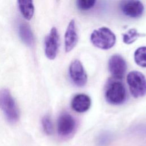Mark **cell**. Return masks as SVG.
I'll return each mask as SVG.
<instances>
[{"label":"cell","mask_w":146,"mask_h":146,"mask_svg":"<svg viewBox=\"0 0 146 146\" xmlns=\"http://www.w3.org/2000/svg\"><path fill=\"white\" fill-rule=\"evenodd\" d=\"M42 125L43 131L47 135H51L53 132V124L51 117L47 115L43 117L42 119Z\"/></svg>","instance_id":"16"},{"label":"cell","mask_w":146,"mask_h":146,"mask_svg":"<svg viewBox=\"0 0 146 146\" xmlns=\"http://www.w3.org/2000/svg\"><path fill=\"white\" fill-rule=\"evenodd\" d=\"M111 140V137L110 135L108 134H103L99 136L98 139V144L99 146H104L108 144L110 140Z\"/></svg>","instance_id":"18"},{"label":"cell","mask_w":146,"mask_h":146,"mask_svg":"<svg viewBox=\"0 0 146 146\" xmlns=\"http://www.w3.org/2000/svg\"><path fill=\"white\" fill-rule=\"evenodd\" d=\"M127 82L130 92L134 98H141L146 94V78L141 72H129L127 76Z\"/></svg>","instance_id":"4"},{"label":"cell","mask_w":146,"mask_h":146,"mask_svg":"<svg viewBox=\"0 0 146 146\" xmlns=\"http://www.w3.org/2000/svg\"><path fill=\"white\" fill-rule=\"evenodd\" d=\"M115 34L108 27H102L92 31L90 40L92 44L102 50H108L112 48L116 42Z\"/></svg>","instance_id":"3"},{"label":"cell","mask_w":146,"mask_h":146,"mask_svg":"<svg viewBox=\"0 0 146 146\" xmlns=\"http://www.w3.org/2000/svg\"><path fill=\"white\" fill-rule=\"evenodd\" d=\"M78 41V35L75 22L72 19L68 23L64 34V48L66 52L71 51L76 45Z\"/></svg>","instance_id":"10"},{"label":"cell","mask_w":146,"mask_h":146,"mask_svg":"<svg viewBox=\"0 0 146 146\" xmlns=\"http://www.w3.org/2000/svg\"><path fill=\"white\" fill-rule=\"evenodd\" d=\"M120 9L126 16L136 18L140 17L144 10V7L140 1H124L120 3Z\"/></svg>","instance_id":"9"},{"label":"cell","mask_w":146,"mask_h":146,"mask_svg":"<svg viewBox=\"0 0 146 146\" xmlns=\"http://www.w3.org/2000/svg\"><path fill=\"white\" fill-rule=\"evenodd\" d=\"M59 46V36L55 27L51 28L47 35L44 42V52L47 58L54 59L55 58Z\"/></svg>","instance_id":"7"},{"label":"cell","mask_w":146,"mask_h":146,"mask_svg":"<svg viewBox=\"0 0 146 146\" xmlns=\"http://www.w3.org/2000/svg\"><path fill=\"white\" fill-rule=\"evenodd\" d=\"M91 104V99L86 94H78L75 95L71 100V106L76 112L82 113L87 111Z\"/></svg>","instance_id":"11"},{"label":"cell","mask_w":146,"mask_h":146,"mask_svg":"<svg viewBox=\"0 0 146 146\" xmlns=\"http://www.w3.org/2000/svg\"><path fill=\"white\" fill-rule=\"evenodd\" d=\"M0 109L9 122L16 123L19 117V112L16 102L10 92L6 88L0 90Z\"/></svg>","instance_id":"2"},{"label":"cell","mask_w":146,"mask_h":146,"mask_svg":"<svg viewBox=\"0 0 146 146\" xmlns=\"http://www.w3.org/2000/svg\"><path fill=\"white\" fill-rule=\"evenodd\" d=\"M95 0H78L76 1L77 7L82 11L88 10L95 5Z\"/></svg>","instance_id":"17"},{"label":"cell","mask_w":146,"mask_h":146,"mask_svg":"<svg viewBox=\"0 0 146 146\" xmlns=\"http://www.w3.org/2000/svg\"><path fill=\"white\" fill-rule=\"evenodd\" d=\"M108 67L112 78L120 80L125 75L127 70V63L121 55L116 54L110 58Z\"/></svg>","instance_id":"5"},{"label":"cell","mask_w":146,"mask_h":146,"mask_svg":"<svg viewBox=\"0 0 146 146\" xmlns=\"http://www.w3.org/2000/svg\"><path fill=\"white\" fill-rule=\"evenodd\" d=\"M104 95L106 100L113 105L123 104L127 98V92L124 84L120 80L113 78L107 82Z\"/></svg>","instance_id":"1"},{"label":"cell","mask_w":146,"mask_h":146,"mask_svg":"<svg viewBox=\"0 0 146 146\" xmlns=\"http://www.w3.org/2000/svg\"><path fill=\"white\" fill-rule=\"evenodd\" d=\"M134 60L139 66L146 67V46L139 47L134 53Z\"/></svg>","instance_id":"14"},{"label":"cell","mask_w":146,"mask_h":146,"mask_svg":"<svg viewBox=\"0 0 146 146\" xmlns=\"http://www.w3.org/2000/svg\"><path fill=\"white\" fill-rule=\"evenodd\" d=\"M18 7L23 17L28 20L32 18L34 13V6L31 0H21L18 1Z\"/></svg>","instance_id":"13"},{"label":"cell","mask_w":146,"mask_h":146,"mask_svg":"<svg viewBox=\"0 0 146 146\" xmlns=\"http://www.w3.org/2000/svg\"><path fill=\"white\" fill-rule=\"evenodd\" d=\"M70 76L73 83L78 87H82L87 82V75L81 62L74 60L69 67Z\"/></svg>","instance_id":"6"},{"label":"cell","mask_w":146,"mask_h":146,"mask_svg":"<svg viewBox=\"0 0 146 146\" xmlns=\"http://www.w3.org/2000/svg\"><path fill=\"white\" fill-rule=\"evenodd\" d=\"M144 35V34L139 33L136 29H131L123 34V40L124 43L129 44L135 42L138 38Z\"/></svg>","instance_id":"15"},{"label":"cell","mask_w":146,"mask_h":146,"mask_svg":"<svg viewBox=\"0 0 146 146\" xmlns=\"http://www.w3.org/2000/svg\"><path fill=\"white\" fill-rule=\"evenodd\" d=\"M18 34L24 43L31 46L34 43V37L32 30L29 25L26 22H22L18 26Z\"/></svg>","instance_id":"12"},{"label":"cell","mask_w":146,"mask_h":146,"mask_svg":"<svg viewBox=\"0 0 146 146\" xmlns=\"http://www.w3.org/2000/svg\"><path fill=\"white\" fill-rule=\"evenodd\" d=\"M76 122L74 118L68 113L63 112L58 119L57 130L58 134L66 137L72 134L75 129Z\"/></svg>","instance_id":"8"}]
</instances>
